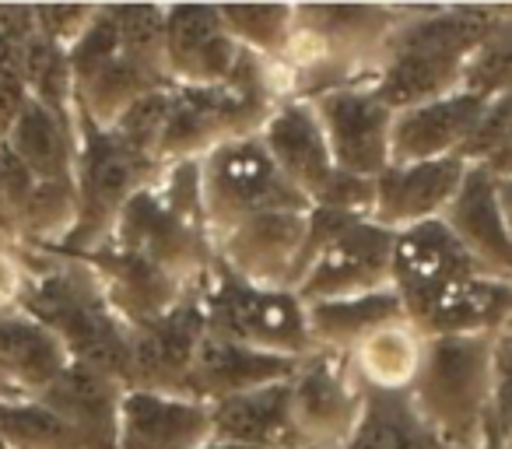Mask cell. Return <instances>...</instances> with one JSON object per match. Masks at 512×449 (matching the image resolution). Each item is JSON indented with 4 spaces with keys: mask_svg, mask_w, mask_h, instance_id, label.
<instances>
[{
    "mask_svg": "<svg viewBox=\"0 0 512 449\" xmlns=\"http://www.w3.org/2000/svg\"><path fill=\"white\" fill-rule=\"evenodd\" d=\"M25 267V292L18 309L39 320L67 358L130 383V327L109 306L106 288L92 264L60 250L18 246Z\"/></svg>",
    "mask_w": 512,
    "mask_h": 449,
    "instance_id": "obj_1",
    "label": "cell"
},
{
    "mask_svg": "<svg viewBox=\"0 0 512 449\" xmlns=\"http://www.w3.org/2000/svg\"><path fill=\"white\" fill-rule=\"evenodd\" d=\"M470 274L481 271L442 218L411 225L393 239V292L404 302V313L414 330Z\"/></svg>",
    "mask_w": 512,
    "mask_h": 449,
    "instance_id": "obj_9",
    "label": "cell"
},
{
    "mask_svg": "<svg viewBox=\"0 0 512 449\" xmlns=\"http://www.w3.org/2000/svg\"><path fill=\"white\" fill-rule=\"evenodd\" d=\"M393 239L397 232L376 221H358L316 253L292 292L302 299V306H313L393 288Z\"/></svg>",
    "mask_w": 512,
    "mask_h": 449,
    "instance_id": "obj_10",
    "label": "cell"
},
{
    "mask_svg": "<svg viewBox=\"0 0 512 449\" xmlns=\"http://www.w3.org/2000/svg\"><path fill=\"white\" fill-rule=\"evenodd\" d=\"M491 435L502 449H512V327L495 344V390H491Z\"/></svg>",
    "mask_w": 512,
    "mask_h": 449,
    "instance_id": "obj_33",
    "label": "cell"
},
{
    "mask_svg": "<svg viewBox=\"0 0 512 449\" xmlns=\"http://www.w3.org/2000/svg\"><path fill=\"white\" fill-rule=\"evenodd\" d=\"M481 165H484V169H488L495 179H509V176H512V123L505 127L502 141L495 144V151H491V155L484 158Z\"/></svg>",
    "mask_w": 512,
    "mask_h": 449,
    "instance_id": "obj_37",
    "label": "cell"
},
{
    "mask_svg": "<svg viewBox=\"0 0 512 449\" xmlns=\"http://www.w3.org/2000/svg\"><path fill=\"white\" fill-rule=\"evenodd\" d=\"M197 449H246V446H232V442H218V439H211V442H204V446H197Z\"/></svg>",
    "mask_w": 512,
    "mask_h": 449,
    "instance_id": "obj_39",
    "label": "cell"
},
{
    "mask_svg": "<svg viewBox=\"0 0 512 449\" xmlns=\"http://www.w3.org/2000/svg\"><path fill=\"white\" fill-rule=\"evenodd\" d=\"M200 306H204L207 334L221 341L288 358H306L316 351L306 306L292 288L253 285L228 267L214 264L211 274L200 281Z\"/></svg>",
    "mask_w": 512,
    "mask_h": 449,
    "instance_id": "obj_5",
    "label": "cell"
},
{
    "mask_svg": "<svg viewBox=\"0 0 512 449\" xmlns=\"http://www.w3.org/2000/svg\"><path fill=\"white\" fill-rule=\"evenodd\" d=\"M512 327V281L470 274L418 327L421 337H498Z\"/></svg>",
    "mask_w": 512,
    "mask_h": 449,
    "instance_id": "obj_25",
    "label": "cell"
},
{
    "mask_svg": "<svg viewBox=\"0 0 512 449\" xmlns=\"http://www.w3.org/2000/svg\"><path fill=\"white\" fill-rule=\"evenodd\" d=\"M365 411V386L348 355L313 351L292 376V418L306 449H344Z\"/></svg>",
    "mask_w": 512,
    "mask_h": 449,
    "instance_id": "obj_8",
    "label": "cell"
},
{
    "mask_svg": "<svg viewBox=\"0 0 512 449\" xmlns=\"http://www.w3.org/2000/svg\"><path fill=\"white\" fill-rule=\"evenodd\" d=\"M0 449H8V446H4V439H0Z\"/></svg>",
    "mask_w": 512,
    "mask_h": 449,
    "instance_id": "obj_42",
    "label": "cell"
},
{
    "mask_svg": "<svg viewBox=\"0 0 512 449\" xmlns=\"http://www.w3.org/2000/svg\"><path fill=\"white\" fill-rule=\"evenodd\" d=\"M498 337H425L407 397L418 418L456 449H477L488 432Z\"/></svg>",
    "mask_w": 512,
    "mask_h": 449,
    "instance_id": "obj_3",
    "label": "cell"
},
{
    "mask_svg": "<svg viewBox=\"0 0 512 449\" xmlns=\"http://www.w3.org/2000/svg\"><path fill=\"white\" fill-rule=\"evenodd\" d=\"M169 92H172V85L141 95V99L130 109H123L120 120L106 130H113L127 148L137 151V155H148L158 162V137H162V127H165V113H169Z\"/></svg>",
    "mask_w": 512,
    "mask_h": 449,
    "instance_id": "obj_32",
    "label": "cell"
},
{
    "mask_svg": "<svg viewBox=\"0 0 512 449\" xmlns=\"http://www.w3.org/2000/svg\"><path fill=\"white\" fill-rule=\"evenodd\" d=\"M127 386L99 369L71 362L43 393L46 407L81 435L88 449H116L120 439V407Z\"/></svg>",
    "mask_w": 512,
    "mask_h": 449,
    "instance_id": "obj_22",
    "label": "cell"
},
{
    "mask_svg": "<svg viewBox=\"0 0 512 449\" xmlns=\"http://www.w3.org/2000/svg\"><path fill=\"white\" fill-rule=\"evenodd\" d=\"M260 141L271 151L274 165L281 169V176L313 204L327 183L337 176L334 155H330L327 134L323 123L316 116L313 102L306 99H285L271 113V120L260 130Z\"/></svg>",
    "mask_w": 512,
    "mask_h": 449,
    "instance_id": "obj_17",
    "label": "cell"
},
{
    "mask_svg": "<svg viewBox=\"0 0 512 449\" xmlns=\"http://www.w3.org/2000/svg\"><path fill=\"white\" fill-rule=\"evenodd\" d=\"M0 400H25V397H18V393L11 390V386L4 383V379H0Z\"/></svg>",
    "mask_w": 512,
    "mask_h": 449,
    "instance_id": "obj_40",
    "label": "cell"
},
{
    "mask_svg": "<svg viewBox=\"0 0 512 449\" xmlns=\"http://www.w3.org/2000/svg\"><path fill=\"white\" fill-rule=\"evenodd\" d=\"M309 334H313L316 351H337V355H351L365 337L376 330L390 327V323H404V302L393 288L369 295H351V299H327L306 306Z\"/></svg>",
    "mask_w": 512,
    "mask_h": 449,
    "instance_id": "obj_26",
    "label": "cell"
},
{
    "mask_svg": "<svg viewBox=\"0 0 512 449\" xmlns=\"http://www.w3.org/2000/svg\"><path fill=\"white\" fill-rule=\"evenodd\" d=\"M211 442V407L183 393L127 390L116 449H197Z\"/></svg>",
    "mask_w": 512,
    "mask_h": 449,
    "instance_id": "obj_19",
    "label": "cell"
},
{
    "mask_svg": "<svg viewBox=\"0 0 512 449\" xmlns=\"http://www.w3.org/2000/svg\"><path fill=\"white\" fill-rule=\"evenodd\" d=\"M4 144L39 183H74L78 169V127L53 116L39 102H25L18 120L4 134Z\"/></svg>",
    "mask_w": 512,
    "mask_h": 449,
    "instance_id": "obj_27",
    "label": "cell"
},
{
    "mask_svg": "<svg viewBox=\"0 0 512 449\" xmlns=\"http://www.w3.org/2000/svg\"><path fill=\"white\" fill-rule=\"evenodd\" d=\"M221 22L242 50L285 64L295 36V8L288 4H218Z\"/></svg>",
    "mask_w": 512,
    "mask_h": 449,
    "instance_id": "obj_29",
    "label": "cell"
},
{
    "mask_svg": "<svg viewBox=\"0 0 512 449\" xmlns=\"http://www.w3.org/2000/svg\"><path fill=\"white\" fill-rule=\"evenodd\" d=\"M81 260H88L92 271L99 274L109 306L116 309V316L127 327L158 320V316H165L172 306H179L193 292V285L172 278L169 271L148 264L137 253L116 250V246H102V250L88 253Z\"/></svg>",
    "mask_w": 512,
    "mask_h": 449,
    "instance_id": "obj_21",
    "label": "cell"
},
{
    "mask_svg": "<svg viewBox=\"0 0 512 449\" xmlns=\"http://www.w3.org/2000/svg\"><path fill=\"white\" fill-rule=\"evenodd\" d=\"M106 246H116V250H123V253H137V257H144L148 264L162 267L172 278L186 281V285H193V288H197L200 281L211 274V267L218 264L211 232H207L204 225H193V221L179 218V214L158 197L155 186L141 190L123 207Z\"/></svg>",
    "mask_w": 512,
    "mask_h": 449,
    "instance_id": "obj_7",
    "label": "cell"
},
{
    "mask_svg": "<svg viewBox=\"0 0 512 449\" xmlns=\"http://www.w3.org/2000/svg\"><path fill=\"white\" fill-rule=\"evenodd\" d=\"M442 221L456 236V243L467 250L477 271L498 281H512V236L505 229L502 207H498L495 176L484 165L470 162L467 179L453 204L446 207Z\"/></svg>",
    "mask_w": 512,
    "mask_h": 449,
    "instance_id": "obj_18",
    "label": "cell"
},
{
    "mask_svg": "<svg viewBox=\"0 0 512 449\" xmlns=\"http://www.w3.org/2000/svg\"><path fill=\"white\" fill-rule=\"evenodd\" d=\"M25 292V267L18 246H0V316L15 313Z\"/></svg>",
    "mask_w": 512,
    "mask_h": 449,
    "instance_id": "obj_36",
    "label": "cell"
},
{
    "mask_svg": "<svg viewBox=\"0 0 512 449\" xmlns=\"http://www.w3.org/2000/svg\"><path fill=\"white\" fill-rule=\"evenodd\" d=\"M488 99L470 92H453L442 99L393 113L390 165L432 162V158L463 155L484 116Z\"/></svg>",
    "mask_w": 512,
    "mask_h": 449,
    "instance_id": "obj_16",
    "label": "cell"
},
{
    "mask_svg": "<svg viewBox=\"0 0 512 449\" xmlns=\"http://www.w3.org/2000/svg\"><path fill=\"white\" fill-rule=\"evenodd\" d=\"M495 193H498V207H502L505 229H509V236H512V176L495 179Z\"/></svg>",
    "mask_w": 512,
    "mask_h": 449,
    "instance_id": "obj_38",
    "label": "cell"
},
{
    "mask_svg": "<svg viewBox=\"0 0 512 449\" xmlns=\"http://www.w3.org/2000/svg\"><path fill=\"white\" fill-rule=\"evenodd\" d=\"M337 172L376 179L390 165L393 109L372 85H348L313 99Z\"/></svg>",
    "mask_w": 512,
    "mask_h": 449,
    "instance_id": "obj_11",
    "label": "cell"
},
{
    "mask_svg": "<svg viewBox=\"0 0 512 449\" xmlns=\"http://www.w3.org/2000/svg\"><path fill=\"white\" fill-rule=\"evenodd\" d=\"M207 337L200 285L165 316L130 327V383L127 390L183 393L186 376L197 358L200 341Z\"/></svg>",
    "mask_w": 512,
    "mask_h": 449,
    "instance_id": "obj_12",
    "label": "cell"
},
{
    "mask_svg": "<svg viewBox=\"0 0 512 449\" xmlns=\"http://www.w3.org/2000/svg\"><path fill=\"white\" fill-rule=\"evenodd\" d=\"M71 365L64 344L29 313L0 316V379L18 397H39Z\"/></svg>",
    "mask_w": 512,
    "mask_h": 449,
    "instance_id": "obj_24",
    "label": "cell"
},
{
    "mask_svg": "<svg viewBox=\"0 0 512 449\" xmlns=\"http://www.w3.org/2000/svg\"><path fill=\"white\" fill-rule=\"evenodd\" d=\"M299 362L302 358L242 348V344L207 334L190 365V376H186V397L200 400V404H218V400L239 397V393L260 390V386L288 383Z\"/></svg>",
    "mask_w": 512,
    "mask_h": 449,
    "instance_id": "obj_20",
    "label": "cell"
},
{
    "mask_svg": "<svg viewBox=\"0 0 512 449\" xmlns=\"http://www.w3.org/2000/svg\"><path fill=\"white\" fill-rule=\"evenodd\" d=\"M36 186H39V179L18 162V155L8 144L0 141V204H4V211L15 221V232H18V221H22L25 207H29L32 193H36Z\"/></svg>",
    "mask_w": 512,
    "mask_h": 449,
    "instance_id": "obj_35",
    "label": "cell"
},
{
    "mask_svg": "<svg viewBox=\"0 0 512 449\" xmlns=\"http://www.w3.org/2000/svg\"><path fill=\"white\" fill-rule=\"evenodd\" d=\"M242 57V46L221 22L218 4L165 8V74L172 85H225Z\"/></svg>",
    "mask_w": 512,
    "mask_h": 449,
    "instance_id": "obj_14",
    "label": "cell"
},
{
    "mask_svg": "<svg viewBox=\"0 0 512 449\" xmlns=\"http://www.w3.org/2000/svg\"><path fill=\"white\" fill-rule=\"evenodd\" d=\"M200 193L211 239L267 211H306L309 200L281 176L260 134L235 137L200 158Z\"/></svg>",
    "mask_w": 512,
    "mask_h": 449,
    "instance_id": "obj_6",
    "label": "cell"
},
{
    "mask_svg": "<svg viewBox=\"0 0 512 449\" xmlns=\"http://www.w3.org/2000/svg\"><path fill=\"white\" fill-rule=\"evenodd\" d=\"M470 162L463 155L432 158V162L386 165L376 176V204L372 221L390 232H404L421 221L446 214L453 197L467 179Z\"/></svg>",
    "mask_w": 512,
    "mask_h": 449,
    "instance_id": "obj_15",
    "label": "cell"
},
{
    "mask_svg": "<svg viewBox=\"0 0 512 449\" xmlns=\"http://www.w3.org/2000/svg\"><path fill=\"white\" fill-rule=\"evenodd\" d=\"M306 211H267L232 225L214 239L218 264L253 285L295 288L306 246Z\"/></svg>",
    "mask_w": 512,
    "mask_h": 449,
    "instance_id": "obj_13",
    "label": "cell"
},
{
    "mask_svg": "<svg viewBox=\"0 0 512 449\" xmlns=\"http://www.w3.org/2000/svg\"><path fill=\"white\" fill-rule=\"evenodd\" d=\"M32 11H36L39 36L64 46V50L78 43V36L95 18V4H32Z\"/></svg>",
    "mask_w": 512,
    "mask_h": 449,
    "instance_id": "obj_34",
    "label": "cell"
},
{
    "mask_svg": "<svg viewBox=\"0 0 512 449\" xmlns=\"http://www.w3.org/2000/svg\"><path fill=\"white\" fill-rule=\"evenodd\" d=\"M211 407V439L246 449H306L292 418V379L225 397Z\"/></svg>",
    "mask_w": 512,
    "mask_h": 449,
    "instance_id": "obj_23",
    "label": "cell"
},
{
    "mask_svg": "<svg viewBox=\"0 0 512 449\" xmlns=\"http://www.w3.org/2000/svg\"><path fill=\"white\" fill-rule=\"evenodd\" d=\"M421 348H425V337L411 327V320H404L365 337L348 358L365 390L404 393L418 376Z\"/></svg>",
    "mask_w": 512,
    "mask_h": 449,
    "instance_id": "obj_28",
    "label": "cell"
},
{
    "mask_svg": "<svg viewBox=\"0 0 512 449\" xmlns=\"http://www.w3.org/2000/svg\"><path fill=\"white\" fill-rule=\"evenodd\" d=\"M495 22V4H411L404 22L383 46L376 71V95L393 109H411L421 102L460 92L470 53L477 50Z\"/></svg>",
    "mask_w": 512,
    "mask_h": 449,
    "instance_id": "obj_2",
    "label": "cell"
},
{
    "mask_svg": "<svg viewBox=\"0 0 512 449\" xmlns=\"http://www.w3.org/2000/svg\"><path fill=\"white\" fill-rule=\"evenodd\" d=\"M477 449H502V446H498L495 435H491V428H488V432H484V442H481V446H477Z\"/></svg>",
    "mask_w": 512,
    "mask_h": 449,
    "instance_id": "obj_41",
    "label": "cell"
},
{
    "mask_svg": "<svg viewBox=\"0 0 512 449\" xmlns=\"http://www.w3.org/2000/svg\"><path fill=\"white\" fill-rule=\"evenodd\" d=\"M162 165L120 141L113 130L95 127L78 113V169H74V193H78V221L60 253L88 257L109 243L120 211L141 190L158 183Z\"/></svg>",
    "mask_w": 512,
    "mask_h": 449,
    "instance_id": "obj_4",
    "label": "cell"
},
{
    "mask_svg": "<svg viewBox=\"0 0 512 449\" xmlns=\"http://www.w3.org/2000/svg\"><path fill=\"white\" fill-rule=\"evenodd\" d=\"M0 439L8 449H88L81 435L39 397L0 400Z\"/></svg>",
    "mask_w": 512,
    "mask_h": 449,
    "instance_id": "obj_30",
    "label": "cell"
},
{
    "mask_svg": "<svg viewBox=\"0 0 512 449\" xmlns=\"http://www.w3.org/2000/svg\"><path fill=\"white\" fill-rule=\"evenodd\" d=\"M509 88H512V8L509 4H495V22H491L488 36L477 43V50L470 53L460 92L495 99V95L509 92Z\"/></svg>",
    "mask_w": 512,
    "mask_h": 449,
    "instance_id": "obj_31",
    "label": "cell"
}]
</instances>
